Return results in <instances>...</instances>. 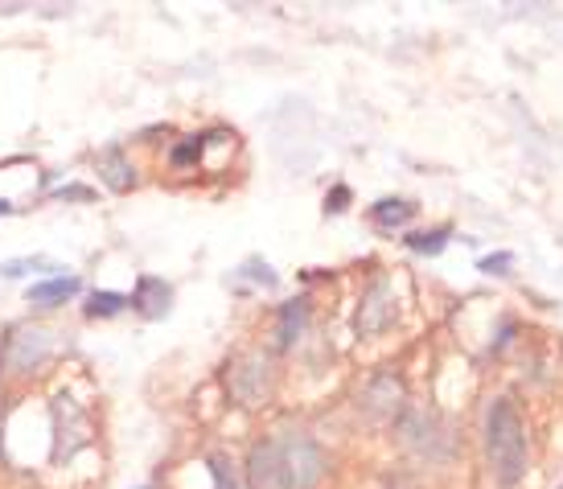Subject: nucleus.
Returning a JSON list of instances; mask_svg holds the SVG:
<instances>
[{
    "label": "nucleus",
    "instance_id": "f257e3e1",
    "mask_svg": "<svg viewBox=\"0 0 563 489\" xmlns=\"http://www.w3.org/2000/svg\"><path fill=\"white\" fill-rule=\"evenodd\" d=\"M485 453L489 469L498 477V486H518L527 474V427L510 399H494L485 415Z\"/></svg>",
    "mask_w": 563,
    "mask_h": 489
},
{
    "label": "nucleus",
    "instance_id": "f03ea898",
    "mask_svg": "<svg viewBox=\"0 0 563 489\" xmlns=\"http://www.w3.org/2000/svg\"><path fill=\"white\" fill-rule=\"evenodd\" d=\"M227 387L235 394V403L243 408H260L272 391V366L260 349H243L235 363L227 366Z\"/></svg>",
    "mask_w": 563,
    "mask_h": 489
},
{
    "label": "nucleus",
    "instance_id": "7ed1b4c3",
    "mask_svg": "<svg viewBox=\"0 0 563 489\" xmlns=\"http://www.w3.org/2000/svg\"><path fill=\"white\" fill-rule=\"evenodd\" d=\"M280 444V460H284V477H288V489H313L321 477H325V457L309 436H284Z\"/></svg>",
    "mask_w": 563,
    "mask_h": 489
},
{
    "label": "nucleus",
    "instance_id": "20e7f679",
    "mask_svg": "<svg viewBox=\"0 0 563 489\" xmlns=\"http://www.w3.org/2000/svg\"><path fill=\"white\" fill-rule=\"evenodd\" d=\"M49 349H54V333L46 325H16L13 337L4 342V358L13 370H33L46 363Z\"/></svg>",
    "mask_w": 563,
    "mask_h": 489
},
{
    "label": "nucleus",
    "instance_id": "39448f33",
    "mask_svg": "<svg viewBox=\"0 0 563 489\" xmlns=\"http://www.w3.org/2000/svg\"><path fill=\"white\" fill-rule=\"evenodd\" d=\"M247 486L251 489H288L284 460H280V444L276 441H260L247 453Z\"/></svg>",
    "mask_w": 563,
    "mask_h": 489
},
{
    "label": "nucleus",
    "instance_id": "423d86ee",
    "mask_svg": "<svg viewBox=\"0 0 563 489\" xmlns=\"http://www.w3.org/2000/svg\"><path fill=\"white\" fill-rule=\"evenodd\" d=\"M79 292H82L79 276H75V271H63V276H42V280H33L25 300H30L33 309L49 313V309H63L66 300H75Z\"/></svg>",
    "mask_w": 563,
    "mask_h": 489
},
{
    "label": "nucleus",
    "instance_id": "0eeeda50",
    "mask_svg": "<svg viewBox=\"0 0 563 489\" xmlns=\"http://www.w3.org/2000/svg\"><path fill=\"white\" fill-rule=\"evenodd\" d=\"M395 292L387 280H378V285H371V292L362 297V309H358V333H378L387 330L395 321Z\"/></svg>",
    "mask_w": 563,
    "mask_h": 489
},
{
    "label": "nucleus",
    "instance_id": "6e6552de",
    "mask_svg": "<svg viewBox=\"0 0 563 489\" xmlns=\"http://www.w3.org/2000/svg\"><path fill=\"white\" fill-rule=\"evenodd\" d=\"M132 309L144 316V321H161V316L169 313L173 304V288L161 280V276H136V285H132Z\"/></svg>",
    "mask_w": 563,
    "mask_h": 489
},
{
    "label": "nucleus",
    "instance_id": "1a4fd4ad",
    "mask_svg": "<svg viewBox=\"0 0 563 489\" xmlns=\"http://www.w3.org/2000/svg\"><path fill=\"white\" fill-rule=\"evenodd\" d=\"M95 169L103 177V186L111 193H128L136 186V169H132V160H128L124 148H103L99 157H95Z\"/></svg>",
    "mask_w": 563,
    "mask_h": 489
},
{
    "label": "nucleus",
    "instance_id": "9d476101",
    "mask_svg": "<svg viewBox=\"0 0 563 489\" xmlns=\"http://www.w3.org/2000/svg\"><path fill=\"white\" fill-rule=\"evenodd\" d=\"M371 219H375L378 231H399L407 222L416 219V202L407 198H383V202L371 205Z\"/></svg>",
    "mask_w": 563,
    "mask_h": 489
},
{
    "label": "nucleus",
    "instance_id": "9b49d317",
    "mask_svg": "<svg viewBox=\"0 0 563 489\" xmlns=\"http://www.w3.org/2000/svg\"><path fill=\"white\" fill-rule=\"evenodd\" d=\"M124 309H132V300H128L124 292H111V288H95V292H87V304H82V313L91 316V321L120 316Z\"/></svg>",
    "mask_w": 563,
    "mask_h": 489
},
{
    "label": "nucleus",
    "instance_id": "f8f14e48",
    "mask_svg": "<svg viewBox=\"0 0 563 489\" xmlns=\"http://www.w3.org/2000/svg\"><path fill=\"white\" fill-rule=\"evenodd\" d=\"M33 271H49V276H63L66 268H58L46 255H25V259H4L0 264V276L4 280H21V276H33Z\"/></svg>",
    "mask_w": 563,
    "mask_h": 489
},
{
    "label": "nucleus",
    "instance_id": "ddd939ff",
    "mask_svg": "<svg viewBox=\"0 0 563 489\" xmlns=\"http://www.w3.org/2000/svg\"><path fill=\"white\" fill-rule=\"evenodd\" d=\"M305 321H309V304L305 300H288L280 309V346H292L305 330Z\"/></svg>",
    "mask_w": 563,
    "mask_h": 489
},
{
    "label": "nucleus",
    "instance_id": "4468645a",
    "mask_svg": "<svg viewBox=\"0 0 563 489\" xmlns=\"http://www.w3.org/2000/svg\"><path fill=\"white\" fill-rule=\"evenodd\" d=\"M449 243V226H437V231H420V235H407V247L416 255H440Z\"/></svg>",
    "mask_w": 563,
    "mask_h": 489
},
{
    "label": "nucleus",
    "instance_id": "2eb2a0df",
    "mask_svg": "<svg viewBox=\"0 0 563 489\" xmlns=\"http://www.w3.org/2000/svg\"><path fill=\"white\" fill-rule=\"evenodd\" d=\"M198 157H202V136H189L186 144H177L169 153V165L173 169H186V165H194Z\"/></svg>",
    "mask_w": 563,
    "mask_h": 489
},
{
    "label": "nucleus",
    "instance_id": "dca6fc26",
    "mask_svg": "<svg viewBox=\"0 0 563 489\" xmlns=\"http://www.w3.org/2000/svg\"><path fill=\"white\" fill-rule=\"evenodd\" d=\"M210 474H214V489H243L235 477V465L227 457H214L210 460Z\"/></svg>",
    "mask_w": 563,
    "mask_h": 489
},
{
    "label": "nucleus",
    "instance_id": "f3484780",
    "mask_svg": "<svg viewBox=\"0 0 563 489\" xmlns=\"http://www.w3.org/2000/svg\"><path fill=\"white\" fill-rule=\"evenodd\" d=\"M54 198L58 202H95V190H87V186H63V190H54Z\"/></svg>",
    "mask_w": 563,
    "mask_h": 489
},
{
    "label": "nucleus",
    "instance_id": "a211bd4d",
    "mask_svg": "<svg viewBox=\"0 0 563 489\" xmlns=\"http://www.w3.org/2000/svg\"><path fill=\"white\" fill-rule=\"evenodd\" d=\"M510 264H515V255H485L482 259V271H489V276H506V268H510Z\"/></svg>",
    "mask_w": 563,
    "mask_h": 489
},
{
    "label": "nucleus",
    "instance_id": "6ab92c4d",
    "mask_svg": "<svg viewBox=\"0 0 563 489\" xmlns=\"http://www.w3.org/2000/svg\"><path fill=\"white\" fill-rule=\"evenodd\" d=\"M345 202H350V190H345V186H338V190L325 198V210H333V214H338V210H345Z\"/></svg>",
    "mask_w": 563,
    "mask_h": 489
}]
</instances>
